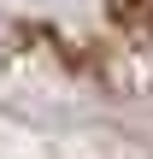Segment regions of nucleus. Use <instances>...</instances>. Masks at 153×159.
<instances>
[{
    "label": "nucleus",
    "instance_id": "1",
    "mask_svg": "<svg viewBox=\"0 0 153 159\" xmlns=\"http://www.w3.org/2000/svg\"><path fill=\"white\" fill-rule=\"evenodd\" d=\"M0 159H153V0H0Z\"/></svg>",
    "mask_w": 153,
    "mask_h": 159
}]
</instances>
